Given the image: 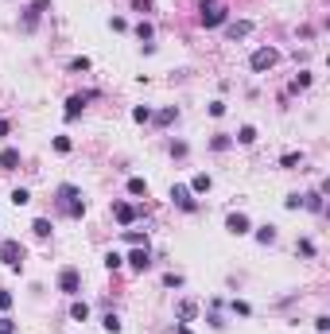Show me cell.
Segmentation results:
<instances>
[{"mask_svg": "<svg viewBox=\"0 0 330 334\" xmlns=\"http://www.w3.org/2000/svg\"><path fill=\"white\" fill-rule=\"evenodd\" d=\"M284 206H287V210H299V206H303V194H291V198H287Z\"/></svg>", "mask_w": 330, "mask_h": 334, "instance_id": "obj_37", "label": "cell"}, {"mask_svg": "<svg viewBox=\"0 0 330 334\" xmlns=\"http://www.w3.org/2000/svg\"><path fill=\"white\" fill-rule=\"evenodd\" d=\"M12 202H16V206H28V202H31V190L16 187V190H12Z\"/></svg>", "mask_w": 330, "mask_h": 334, "instance_id": "obj_22", "label": "cell"}, {"mask_svg": "<svg viewBox=\"0 0 330 334\" xmlns=\"http://www.w3.org/2000/svg\"><path fill=\"white\" fill-rule=\"evenodd\" d=\"M229 20V8L214 4V0H202V28H222Z\"/></svg>", "mask_w": 330, "mask_h": 334, "instance_id": "obj_1", "label": "cell"}, {"mask_svg": "<svg viewBox=\"0 0 330 334\" xmlns=\"http://www.w3.org/2000/svg\"><path fill=\"white\" fill-rule=\"evenodd\" d=\"M225 230L237 233V237H245V233L253 230V226H249V218H245V214H229V218H225Z\"/></svg>", "mask_w": 330, "mask_h": 334, "instance_id": "obj_8", "label": "cell"}, {"mask_svg": "<svg viewBox=\"0 0 330 334\" xmlns=\"http://www.w3.org/2000/svg\"><path fill=\"white\" fill-rule=\"evenodd\" d=\"M12 307V291H0V311H8Z\"/></svg>", "mask_w": 330, "mask_h": 334, "instance_id": "obj_38", "label": "cell"}, {"mask_svg": "<svg viewBox=\"0 0 330 334\" xmlns=\"http://www.w3.org/2000/svg\"><path fill=\"white\" fill-rule=\"evenodd\" d=\"M113 218H117L120 226H132V221H136V206H128V202H113Z\"/></svg>", "mask_w": 330, "mask_h": 334, "instance_id": "obj_9", "label": "cell"}, {"mask_svg": "<svg viewBox=\"0 0 330 334\" xmlns=\"http://www.w3.org/2000/svg\"><path fill=\"white\" fill-rule=\"evenodd\" d=\"M179 319H183V322L195 319V303H191V299H187V303H179Z\"/></svg>", "mask_w": 330, "mask_h": 334, "instance_id": "obj_26", "label": "cell"}, {"mask_svg": "<svg viewBox=\"0 0 330 334\" xmlns=\"http://www.w3.org/2000/svg\"><path fill=\"white\" fill-rule=\"evenodd\" d=\"M70 70H82V74H86V70H90V58H74V62H70Z\"/></svg>", "mask_w": 330, "mask_h": 334, "instance_id": "obj_35", "label": "cell"}, {"mask_svg": "<svg viewBox=\"0 0 330 334\" xmlns=\"http://www.w3.org/2000/svg\"><path fill=\"white\" fill-rule=\"evenodd\" d=\"M66 214H70V218H82V214H86V202H70V206H66Z\"/></svg>", "mask_w": 330, "mask_h": 334, "instance_id": "obj_28", "label": "cell"}, {"mask_svg": "<svg viewBox=\"0 0 330 334\" xmlns=\"http://www.w3.org/2000/svg\"><path fill=\"white\" fill-rule=\"evenodd\" d=\"M97 97V89H86V93H74V97H66V121H74L82 109H86V101H93Z\"/></svg>", "mask_w": 330, "mask_h": 334, "instance_id": "obj_5", "label": "cell"}, {"mask_svg": "<svg viewBox=\"0 0 330 334\" xmlns=\"http://www.w3.org/2000/svg\"><path fill=\"white\" fill-rule=\"evenodd\" d=\"M128 264H132L136 272H144V268L151 264V257H148V245H136L132 253H128Z\"/></svg>", "mask_w": 330, "mask_h": 334, "instance_id": "obj_7", "label": "cell"}, {"mask_svg": "<svg viewBox=\"0 0 330 334\" xmlns=\"http://www.w3.org/2000/svg\"><path fill=\"white\" fill-rule=\"evenodd\" d=\"M59 291L62 295H78L82 291V272L78 268H62L59 272Z\"/></svg>", "mask_w": 330, "mask_h": 334, "instance_id": "obj_4", "label": "cell"}, {"mask_svg": "<svg viewBox=\"0 0 330 334\" xmlns=\"http://www.w3.org/2000/svg\"><path fill=\"white\" fill-rule=\"evenodd\" d=\"M233 311H237V315H253V307L245 303V299H233Z\"/></svg>", "mask_w": 330, "mask_h": 334, "instance_id": "obj_31", "label": "cell"}, {"mask_svg": "<svg viewBox=\"0 0 330 334\" xmlns=\"http://www.w3.org/2000/svg\"><path fill=\"white\" fill-rule=\"evenodd\" d=\"M0 261L8 264L12 272H20V264H24V245H20V241H0Z\"/></svg>", "mask_w": 330, "mask_h": 334, "instance_id": "obj_3", "label": "cell"}, {"mask_svg": "<svg viewBox=\"0 0 330 334\" xmlns=\"http://www.w3.org/2000/svg\"><path fill=\"white\" fill-rule=\"evenodd\" d=\"M171 198H175L187 214H195V210H198V202L191 198V187H183V183H175V187H171Z\"/></svg>", "mask_w": 330, "mask_h": 334, "instance_id": "obj_6", "label": "cell"}, {"mask_svg": "<svg viewBox=\"0 0 330 334\" xmlns=\"http://www.w3.org/2000/svg\"><path fill=\"white\" fill-rule=\"evenodd\" d=\"M70 319H74V322H86V319H90V303L74 299V303H70Z\"/></svg>", "mask_w": 330, "mask_h": 334, "instance_id": "obj_12", "label": "cell"}, {"mask_svg": "<svg viewBox=\"0 0 330 334\" xmlns=\"http://www.w3.org/2000/svg\"><path fill=\"white\" fill-rule=\"evenodd\" d=\"M179 117V109H159V113H151V121H159V125H171Z\"/></svg>", "mask_w": 330, "mask_h": 334, "instance_id": "obj_19", "label": "cell"}, {"mask_svg": "<svg viewBox=\"0 0 330 334\" xmlns=\"http://www.w3.org/2000/svg\"><path fill=\"white\" fill-rule=\"evenodd\" d=\"M307 86H311V74H307V70H299V78L291 82V93H299V89H307Z\"/></svg>", "mask_w": 330, "mask_h": 334, "instance_id": "obj_21", "label": "cell"}, {"mask_svg": "<svg viewBox=\"0 0 330 334\" xmlns=\"http://www.w3.org/2000/svg\"><path fill=\"white\" fill-rule=\"evenodd\" d=\"M74 198H78V187L74 183H62L59 187V202H74Z\"/></svg>", "mask_w": 330, "mask_h": 334, "instance_id": "obj_16", "label": "cell"}, {"mask_svg": "<svg viewBox=\"0 0 330 334\" xmlns=\"http://www.w3.org/2000/svg\"><path fill=\"white\" fill-rule=\"evenodd\" d=\"M256 241H260V245H272V241H276V226H260V230H256Z\"/></svg>", "mask_w": 330, "mask_h": 334, "instance_id": "obj_14", "label": "cell"}, {"mask_svg": "<svg viewBox=\"0 0 330 334\" xmlns=\"http://www.w3.org/2000/svg\"><path fill=\"white\" fill-rule=\"evenodd\" d=\"M8 132H12V125H8L4 117H0V136H8Z\"/></svg>", "mask_w": 330, "mask_h": 334, "instance_id": "obj_39", "label": "cell"}, {"mask_svg": "<svg viewBox=\"0 0 330 334\" xmlns=\"http://www.w3.org/2000/svg\"><path fill=\"white\" fill-rule=\"evenodd\" d=\"M136 35L140 39H151V24H136Z\"/></svg>", "mask_w": 330, "mask_h": 334, "instance_id": "obj_36", "label": "cell"}, {"mask_svg": "<svg viewBox=\"0 0 330 334\" xmlns=\"http://www.w3.org/2000/svg\"><path fill=\"white\" fill-rule=\"evenodd\" d=\"M120 264H124V257H120V253H105V268H109V272H117Z\"/></svg>", "mask_w": 330, "mask_h": 334, "instance_id": "obj_23", "label": "cell"}, {"mask_svg": "<svg viewBox=\"0 0 330 334\" xmlns=\"http://www.w3.org/2000/svg\"><path fill=\"white\" fill-rule=\"evenodd\" d=\"M124 241H128V245H148V237L136 233V230H124Z\"/></svg>", "mask_w": 330, "mask_h": 334, "instance_id": "obj_24", "label": "cell"}, {"mask_svg": "<svg viewBox=\"0 0 330 334\" xmlns=\"http://www.w3.org/2000/svg\"><path fill=\"white\" fill-rule=\"evenodd\" d=\"M229 39H245V35H249V31H253V24H249V20H241V24H229Z\"/></svg>", "mask_w": 330, "mask_h": 334, "instance_id": "obj_13", "label": "cell"}, {"mask_svg": "<svg viewBox=\"0 0 330 334\" xmlns=\"http://www.w3.org/2000/svg\"><path fill=\"white\" fill-rule=\"evenodd\" d=\"M0 334H16V322L8 319V315H4V319H0Z\"/></svg>", "mask_w": 330, "mask_h": 334, "instance_id": "obj_33", "label": "cell"}, {"mask_svg": "<svg viewBox=\"0 0 330 334\" xmlns=\"http://www.w3.org/2000/svg\"><path fill=\"white\" fill-rule=\"evenodd\" d=\"M128 194H148V183H144L140 175H132V179H128Z\"/></svg>", "mask_w": 330, "mask_h": 334, "instance_id": "obj_18", "label": "cell"}, {"mask_svg": "<svg viewBox=\"0 0 330 334\" xmlns=\"http://www.w3.org/2000/svg\"><path fill=\"white\" fill-rule=\"evenodd\" d=\"M31 233H35V237H51V221H47V218H35V221H31Z\"/></svg>", "mask_w": 330, "mask_h": 334, "instance_id": "obj_17", "label": "cell"}, {"mask_svg": "<svg viewBox=\"0 0 330 334\" xmlns=\"http://www.w3.org/2000/svg\"><path fill=\"white\" fill-rule=\"evenodd\" d=\"M55 152H62V156H66V152H70V140H66V136H55Z\"/></svg>", "mask_w": 330, "mask_h": 334, "instance_id": "obj_29", "label": "cell"}, {"mask_svg": "<svg viewBox=\"0 0 330 334\" xmlns=\"http://www.w3.org/2000/svg\"><path fill=\"white\" fill-rule=\"evenodd\" d=\"M315 330H318V334L330 330V319H326V315H318V319H315Z\"/></svg>", "mask_w": 330, "mask_h": 334, "instance_id": "obj_34", "label": "cell"}, {"mask_svg": "<svg viewBox=\"0 0 330 334\" xmlns=\"http://www.w3.org/2000/svg\"><path fill=\"white\" fill-rule=\"evenodd\" d=\"M229 144H233V136H225V132H218V136L210 140V148H214V152H225Z\"/></svg>", "mask_w": 330, "mask_h": 334, "instance_id": "obj_20", "label": "cell"}, {"mask_svg": "<svg viewBox=\"0 0 330 334\" xmlns=\"http://www.w3.org/2000/svg\"><path fill=\"white\" fill-rule=\"evenodd\" d=\"M20 167V148H4L0 152V171H16Z\"/></svg>", "mask_w": 330, "mask_h": 334, "instance_id": "obj_10", "label": "cell"}, {"mask_svg": "<svg viewBox=\"0 0 330 334\" xmlns=\"http://www.w3.org/2000/svg\"><path fill=\"white\" fill-rule=\"evenodd\" d=\"M210 187H214V179H210V175H206V171H198L195 179H191V194H206V190H210Z\"/></svg>", "mask_w": 330, "mask_h": 334, "instance_id": "obj_11", "label": "cell"}, {"mask_svg": "<svg viewBox=\"0 0 330 334\" xmlns=\"http://www.w3.org/2000/svg\"><path fill=\"white\" fill-rule=\"evenodd\" d=\"M132 121H140V125L151 121V109H148V105H136V109H132Z\"/></svg>", "mask_w": 330, "mask_h": 334, "instance_id": "obj_27", "label": "cell"}, {"mask_svg": "<svg viewBox=\"0 0 330 334\" xmlns=\"http://www.w3.org/2000/svg\"><path fill=\"white\" fill-rule=\"evenodd\" d=\"M101 326H105L109 334H120V319H117V315H105V319H101Z\"/></svg>", "mask_w": 330, "mask_h": 334, "instance_id": "obj_25", "label": "cell"}, {"mask_svg": "<svg viewBox=\"0 0 330 334\" xmlns=\"http://www.w3.org/2000/svg\"><path fill=\"white\" fill-rule=\"evenodd\" d=\"M163 284H167V288H183V276H175V272H167V276H163Z\"/></svg>", "mask_w": 330, "mask_h": 334, "instance_id": "obj_32", "label": "cell"}, {"mask_svg": "<svg viewBox=\"0 0 330 334\" xmlns=\"http://www.w3.org/2000/svg\"><path fill=\"white\" fill-rule=\"evenodd\" d=\"M276 62H280V51H276V47H260V51H253V58H249V66H253L256 74L272 70Z\"/></svg>", "mask_w": 330, "mask_h": 334, "instance_id": "obj_2", "label": "cell"}, {"mask_svg": "<svg viewBox=\"0 0 330 334\" xmlns=\"http://www.w3.org/2000/svg\"><path fill=\"white\" fill-rule=\"evenodd\" d=\"M233 140H237V144H256V129H253V125H245V129H241Z\"/></svg>", "mask_w": 330, "mask_h": 334, "instance_id": "obj_15", "label": "cell"}, {"mask_svg": "<svg viewBox=\"0 0 330 334\" xmlns=\"http://www.w3.org/2000/svg\"><path fill=\"white\" fill-rule=\"evenodd\" d=\"M295 163H299V152H287L284 160H280V167H295Z\"/></svg>", "mask_w": 330, "mask_h": 334, "instance_id": "obj_30", "label": "cell"}]
</instances>
